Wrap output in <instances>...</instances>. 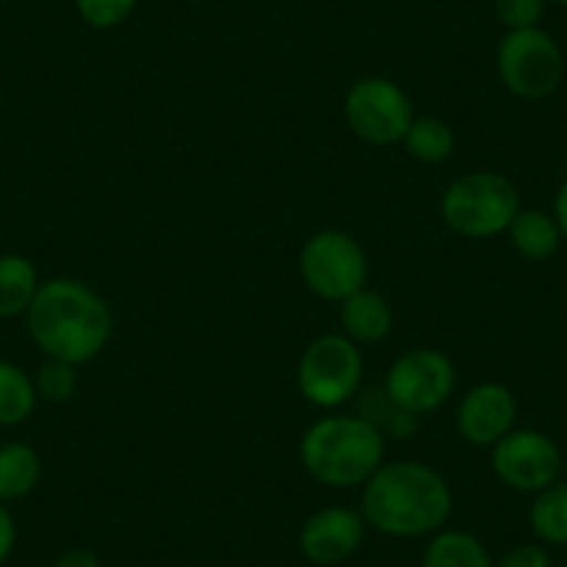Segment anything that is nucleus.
I'll use <instances>...</instances> for the list:
<instances>
[{"instance_id": "1", "label": "nucleus", "mask_w": 567, "mask_h": 567, "mask_svg": "<svg viewBox=\"0 0 567 567\" xmlns=\"http://www.w3.org/2000/svg\"><path fill=\"white\" fill-rule=\"evenodd\" d=\"M454 495L437 467L417 460L384 462L362 489V517L390 537H429L445 526Z\"/></svg>"}, {"instance_id": "2", "label": "nucleus", "mask_w": 567, "mask_h": 567, "mask_svg": "<svg viewBox=\"0 0 567 567\" xmlns=\"http://www.w3.org/2000/svg\"><path fill=\"white\" fill-rule=\"evenodd\" d=\"M31 340L48 359L86 364L101 357L112 340V309L97 290L79 278H51L40 284L25 312Z\"/></svg>"}, {"instance_id": "3", "label": "nucleus", "mask_w": 567, "mask_h": 567, "mask_svg": "<svg viewBox=\"0 0 567 567\" xmlns=\"http://www.w3.org/2000/svg\"><path fill=\"white\" fill-rule=\"evenodd\" d=\"M386 440L359 414H331L303 432L298 456L309 476L334 489L364 487L384 465Z\"/></svg>"}, {"instance_id": "4", "label": "nucleus", "mask_w": 567, "mask_h": 567, "mask_svg": "<svg viewBox=\"0 0 567 567\" xmlns=\"http://www.w3.org/2000/svg\"><path fill=\"white\" fill-rule=\"evenodd\" d=\"M445 226L465 239H489L506 234L520 212V193L506 176L473 171L454 178L440 200Z\"/></svg>"}, {"instance_id": "5", "label": "nucleus", "mask_w": 567, "mask_h": 567, "mask_svg": "<svg viewBox=\"0 0 567 567\" xmlns=\"http://www.w3.org/2000/svg\"><path fill=\"white\" fill-rule=\"evenodd\" d=\"M298 270L312 296L342 303L368 287L370 261L357 237L340 228H323L303 243Z\"/></svg>"}, {"instance_id": "6", "label": "nucleus", "mask_w": 567, "mask_h": 567, "mask_svg": "<svg viewBox=\"0 0 567 567\" xmlns=\"http://www.w3.org/2000/svg\"><path fill=\"white\" fill-rule=\"evenodd\" d=\"M362 351L346 334H323L307 346L298 359L296 381L303 401L318 409H337L362 386Z\"/></svg>"}, {"instance_id": "7", "label": "nucleus", "mask_w": 567, "mask_h": 567, "mask_svg": "<svg viewBox=\"0 0 567 567\" xmlns=\"http://www.w3.org/2000/svg\"><path fill=\"white\" fill-rule=\"evenodd\" d=\"M495 68L506 90L523 101H543L554 95L565 79V56L559 42L539 25L506 31L495 51Z\"/></svg>"}, {"instance_id": "8", "label": "nucleus", "mask_w": 567, "mask_h": 567, "mask_svg": "<svg viewBox=\"0 0 567 567\" xmlns=\"http://www.w3.org/2000/svg\"><path fill=\"white\" fill-rule=\"evenodd\" d=\"M342 114L353 134L368 145H395L414 120V109L401 84L384 75L359 79L342 101Z\"/></svg>"}, {"instance_id": "9", "label": "nucleus", "mask_w": 567, "mask_h": 567, "mask_svg": "<svg viewBox=\"0 0 567 567\" xmlns=\"http://www.w3.org/2000/svg\"><path fill=\"white\" fill-rule=\"evenodd\" d=\"M381 384L392 401L423 417L451 401L456 390V368L449 353L437 348H412L390 364Z\"/></svg>"}, {"instance_id": "10", "label": "nucleus", "mask_w": 567, "mask_h": 567, "mask_svg": "<svg viewBox=\"0 0 567 567\" xmlns=\"http://www.w3.org/2000/svg\"><path fill=\"white\" fill-rule=\"evenodd\" d=\"M561 451L554 440L537 429H512L504 440L489 449V465L515 493H532L550 487L561 478Z\"/></svg>"}, {"instance_id": "11", "label": "nucleus", "mask_w": 567, "mask_h": 567, "mask_svg": "<svg viewBox=\"0 0 567 567\" xmlns=\"http://www.w3.org/2000/svg\"><path fill=\"white\" fill-rule=\"evenodd\" d=\"M517 398L501 381H482L471 386L456 409V432L473 449H493L515 429Z\"/></svg>"}, {"instance_id": "12", "label": "nucleus", "mask_w": 567, "mask_h": 567, "mask_svg": "<svg viewBox=\"0 0 567 567\" xmlns=\"http://www.w3.org/2000/svg\"><path fill=\"white\" fill-rule=\"evenodd\" d=\"M368 523L362 512L348 509V506H326L307 517L301 528V554L315 565H340L348 556H353L362 545Z\"/></svg>"}, {"instance_id": "13", "label": "nucleus", "mask_w": 567, "mask_h": 567, "mask_svg": "<svg viewBox=\"0 0 567 567\" xmlns=\"http://www.w3.org/2000/svg\"><path fill=\"white\" fill-rule=\"evenodd\" d=\"M395 315L390 301L375 290H359L340 303V326L342 334L357 346H375L384 337H390Z\"/></svg>"}, {"instance_id": "14", "label": "nucleus", "mask_w": 567, "mask_h": 567, "mask_svg": "<svg viewBox=\"0 0 567 567\" xmlns=\"http://www.w3.org/2000/svg\"><path fill=\"white\" fill-rule=\"evenodd\" d=\"M506 234H509L512 248L528 261L550 259L561 248V243H565L554 215L545 209H520L515 220H512V226L506 228Z\"/></svg>"}, {"instance_id": "15", "label": "nucleus", "mask_w": 567, "mask_h": 567, "mask_svg": "<svg viewBox=\"0 0 567 567\" xmlns=\"http://www.w3.org/2000/svg\"><path fill=\"white\" fill-rule=\"evenodd\" d=\"M357 414L368 420L384 440H409L414 437L420 429L417 414L403 409L398 401H392V395L384 390V384L368 386V390L362 392Z\"/></svg>"}, {"instance_id": "16", "label": "nucleus", "mask_w": 567, "mask_h": 567, "mask_svg": "<svg viewBox=\"0 0 567 567\" xmlns=\"http://www.w3.org/2000/svg\"><path fill=\"white\" fill-rule=\"evenodd\" d=\"M40 292L37 267L25 256H0V318H18L29 312Z\"/></svg>"}, {"instance_id": "17", "label": "nucleus", "mask_w": 567, "mask_h": 567, "mask_svg": "<svg viewBox=\"0 0 567 567\" xmlns=\"http://www.w3.org/2000/svg\"><path fill=\"white\" fill-rule=\"evenodd\" d=\"M42 460L31 445H0V504L25 498L40 484Z\"/></svg>"}, {"instance_id": "18", "label": "nucleus", "mask_w": 567, "mask_h": 567, "mask_svg": "<svg viewBox=\"0 0 567 567\" xmlns=\"http://www.w3.org/2000/svg\"><path fill=\"white\" fill-rule=\"evenodd\" d=\"M401 142L412 159L423 162V165H440V162H449L454 156L456 134L445 120L423 114V117L412 120Z\"/></svg>"}, {"instance_id": "19", "label": "nucleus", "mask_w": 567, "mask_h": 567, "mask_svg": "<svg viewBox=\"0 0 567 567\" xmlns=\"http://www.w3.org/2000/svg\"><path fill=\"white\" fill-rule=\"evenodd\" d=\"M423 567H495L482 539L467 532H437L425 545Z\"/></svg>"}, {"instance_id": "20", "label": "nucleus", "mask_w": 567, "mask_h": 567, "mask_svg": "<svg viewBox=\"0 0 567 567\" xmlns=\"http://www.w3.org/2000/svg\"><path fill=\"white\" fill-rule=\"evenodd\" d=\"M528 523L539 543L567 545V478H559L534 495Z\"/></svg>"}, {"instance_id": "21", "label": "nucleus", "mask_w": 567, "mask_h": 567, "mask_svg": "<svg viewBox=\"0 0 567 567\" xmlns=\"http://www.w3.org/2000/svg\"><path fill=\"white\" fill-rule=\"evenodd\" d=\"M34 379L23 368L0 359V425H20L37 406Z\"/></svg>"}, {"instance_id": "22", "label": "nucleus", "mask_w": 567, "mask_h": 567, "mask_svg": "<svg viewBox=\"0 0 567 567\" xmlns=\"http://www.w3.org/2000/svg\"><path fill=\"white\" fill-rule=\"evenodd\" d=\"M37 395L48 403H68L79 390V364L48 359L34 375Z\"/></svg>"}, {"instance_id": "23", "label": "nucleus", "mask_w": 567, "mask_h": 567, "mask_svg": "<svg viewBox=\"0 0 567 567\" xmlns=\"http://www.w3.org/2000/svg\"><path fill=\"white\" fill-rule=\"evenodd\" d=\"M81 20L92 29H117L120 23L131 18L136 9V0H75Z\"/></svg>"}, {"instance_id": "24", "label": "nucleus", "mask_w": 567, "mask_h": 567, "mask_svg": "<svg viewBox=\"0 0 567 567\" xmlns=\"http://www.w3.org/2000/svg\"><path fill=\"white\" fill-rule=\"evenodd\" d=\"M495 14L509 31L537 29L545 14V0H495Z\"/></svg>"}, {"instance_id": "25", "label": "nucleus", "mask_w": 567, "mask_h": 567, "mask_svg": "<svg viewBox=\"0 0 567 567\" xmlns=\"http://www.w3.org/2000/svg\"><path fill=\"white\" fill-rule=\"evenodd\" d=\"M495 567H554V561H550V554L543 548V545L526 543L506 550Z\"/></svg>"}, {"instance_id": "26", "label": "nucleus", "mask_w": 567, "mask_h": 567, "mask_svg": "<svg viewBox=\"0 0 567 567\" xmlns=\"http://www.w3.org/2000/svg\"><path fill=\"white\" fill-rule=\"evenodd\" d=\"M14 539H18V528H14L12 512L7 509V504H0V565L12 554Z\"/></svg>"}, {"instance_id": "27", "label": "nucleus", "mask_w": 567, "mask_h": 567, "mask_svg": "<svg viewBox=\"0 0 567 567\" xmlns=\"http://www.w3.org/2000/svg\"><path fill=\"white\" fill-rule=\"evenodd\" d=\"M53 567H101V559L90 548H68L53 561Z\"/></svg>"}, {"instance_id": "28", "label": "nucleus", "mask_w": 567, "mask_h": 567, "mask_svg": "<svg viewBox=\"0 0 567 567\" xmlns=\"http://www.w3.org/2000/svg\"><path fill=\"white\" fill-rule=\"evenodd\" d=\"M550 215H554V220H556V226H559L561 237L567 239V178L559 184V189H556L554 209H550Z\"/></svg>"}, {"instance_id": "29", "label": "nucleus", "mask_w": 567, "mask_h": 567, "mask_svg": "<svg viewBox=\"0 0 567 567\" xmlns=\"http://www.w3.org/2000/svg\"><path fill=\"white\" fill-rule=\"evenodd\" d=\"M561 478H567V456L561 460Z\"/></svg>"}, {"instance_id": "30", "label": "nucleus", "mask_w": 567, "mask_h": 567, "mask_svg": "<svg viewBox=\"0 0 567 567\" xmlns=\"http://www.w3.org/2000/svg\"><path fill=\"white\" fill-rule=\"evenodd\" d=\"M554 3H559V7L567 9V0H554Z\"/></svg>"}, {"instance_id": "31", "label": "nucleus", "mask_w": 567, "mask_h": 567, "mask_svg": "<svg viewBox=\"0 0 567 567\" xmlns=\"http://www.w3.org/2000/svg\"><path fill=\"white\" fill-rule=\"evenodd\" d=\"M0 101H3V95H0Z\"/></svg>"}]
</instances>
